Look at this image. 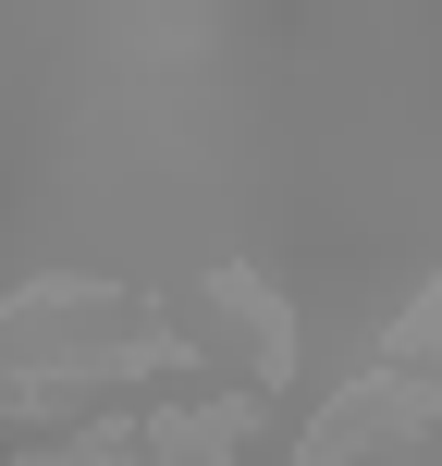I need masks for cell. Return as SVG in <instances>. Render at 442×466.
<instances>
[{
	"label": "cell",
	"mask_w": 442,
	"mask_h": 466,
	"mask_svg": "<svg viewBox=\"0 0 442 466\" xmlns=\"http://www.w3.org/2000/svg\"><path fill=\"white\" fill-rule=\"evenodd\" d=\"M430 418H442V393H430V380L369 369L356 393H332V405H320V430L295 442V466H406V454L430 442Z\"/></svg>",
	"instance_id": "cell-1"
},
{
	"label": "cell",
	"mask_w": 442,
	"mask_h": 466,
	"mask_svg": "<svg viewBox=\"0 0 442 466\" xmlns=\"http://www.w3.org/2000/svg\"><path fill=\"white\" fill-rule=\"evenodd\" d=\"M258 430L246 393H210V405H172V418H136V466H233Z\"/></svg>",
	"instance_id": "cell-2"
},
{
	"label": "cell",
	"mask_w": 442,
	"mask_h": 466,
	"mask_svg": "<svg viewBox=\"0 0 442 466\" xmlns=\"http://www.w3.org/2000/svg\"><path fill=\"white\" fill-rule=\"evenodd\" d=\"M210 307H221V319H246V344H258L246 369H258V380H283V369H295V307H283L271 282L246 270V258H221V270H210Z\"/></svg>",
	"instance_id": "cell-3"
},
{
	"label": "cell",
	"mask_w": 442,
	"mask_h": 466,
	"mask_svg": "<svg viewBox=\"0 0 442 466\" xmlns=\"http://www.w3.org/2000/svg\"><path fill=\"white\" fill-rule=\"evenodd\" d=\"M381 369H406V380H430V369H442V282H418V307L381 331Z\"/></svg>",
	"instance_id": "cell-4"
},
{
	"label": "cell",
	"mask_w": 442,
	"mask_h": 466,
	"mask_svg": "<svg viewBox=\"0 0 442 466\" xmlns=\"http://www.w3.org/2000/svg\"><path fill=\"white\" fill-rule=\"evenodd\" d=\"M25 466H136V418H98V430H74V442H49Z\"/></svg>",
	"instance_id": "cell-5"
}]
</instances>
